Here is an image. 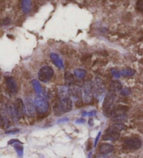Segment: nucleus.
I'll return each mask as SVG.
<instances>
[{"label":"nucleus","mask_w":143,"mask_h":158,"mask_svg":"<svg viewBox=\"0 0 143 158\" xmlns=\"http://www.w3.org/2000/svg\"><path fill=\"white\" fill-rule=\"evenodd\" d=\"M68 120H69V118H61L60 120H59L58 123H62V122H66V121H68Z\"/></svg>","instance_id":"28"},{"label":"nucleus","mask_w":143,"mask_h":158,"mask_svg":"<svg viewBox=\"0 0 143 158\" xmlns=\"http://www.w3.org/2000/svg\"><path fill=\"white\" fill-rule=\"evenodd\" d=\"M85 123V120L83 119V118H80V119H78L76 120V123L78 124H83Z\"/></svg>","instance_id":"27"},{"label":"nucleus","mask_w":143,"mask_h":158,"mask_svg":"<svg viewBox=\"0 0 143 158\" xmlns=\"http://www.w3.org/2000/svg\"><path fill=\"white\" fill-rule=\"evenodd\" d=\"M89 123H90V125H91V126H92V119L89 120Z\"/></svg>","instance_id":"32"},{"label":"nucleus","mask_w":143,"mask_h":158,"mask_svg":"<svg viewBox=\"0 0 143 158\" xmlns=\"http://www.w3.org/2000/svg\"><path fill=\"white\" fill-rule=\"evenodd\" d=\"M95 114H96V111H90V112L87 113V115L89 116L95 115Z\"/></svg>","instance_id":"29"},{"label":"nucleus","mask_w":143,"mask_h":158,"mask_svg":"<svg viewBox=\"0 0 143 158\" xmlns=\"http://www.w3.org/2000/svg\"><path fill=\"white\" fill-rule=\"evenodd\" d=\"M61 103V108L62 112H69L73 109V101L69 97V96L59 98Z\"/></svg>","instance_id":"10"},{"label":"nucleus","mask_w":143,"mask_h":158,"mask_svg":"<svg viewBox=\"0 0 143 158\" xmlns=\"http://www.w3.org/2000/svg\"><path fill=\"white\" fill-rule=\"evenodd\" d=\"M64 80H65V84L69 87H71L72 85H73L75 84V82H76L74 75L71 73V72H70L69 71L65 72Z\"/></svg>","instance_id":"15"},{"label":"nucleus","mask_w":143,"mask_h":158,"mask_svg":"<svg viewBox=\"0 0 143 158\" xmlns=\"http://www.w3.org/2000/svg\"><path fill=\"white\" fill-rule=\"evenodd\" d=\"M136 8L140 12H143V0L138 1L136 4Z\"/></svg>","instance_id":"23"},{"label":"nucleus","mask_w":143,"mask_h":158,"mask_svg":"<svg viewBox=\"0 0 143 158\" xmlns=\"http://www.w3.org/2000/svg\"><path fill=\"white\" fill-rule=\"evenodd\" d=\"M121 75L123 77H130L133 76L135 74V71L131 68H126L120 72Z\"/></svg>","instance_id":"21"},{"label":"nucleus","mask_w":143,"mask_h":158,"mask_svg":"<svg viewBox=\"0 0 143 158\" xmlns=\"http://www.w3.org/2000/svg\"><path fill=\"white\" fill-rule=\"evenodd\" d=\"M92 87L94 96L96 98L101 100L105 90V85L103 80L100 77H96L92 83Z\"/></svg>","instance_id":"3"},{"label":"nucleus","mask_w":143,"mask_h":158,"mask_svg":"<svg viewBox=\"0 0 143 158\" xmlns=\"http://www.w3.org/2000/svg\"><path fill=\"white\" fill-rule=\"evenodd\" d=\"M131 93V91H130L129 89L128 88H124V89H123L122 91H121V94H122V96H128Z\"/></svg>","instance_id":"25"},{"label":"nucleus","mask_w":143,"mask_h":158,"mask_svg":"<svg viewBox=\"0 0 143 158\" xmlns=\"http://www.w3.org/2000/svg\"><path fill=\"white\" fill-rule=\"evenodd\" d=\"M50 58H51L52 62L54 63V64L60 70L64 69V67L63 61L58 54L55 53H51L50 54Z\"/></svg>","instance_id":"12"},{"label":"nucleus","mask_w":143,"mask_h":158,"mask_svg":"<svg viewBox=\"0 0 143 158\" xmlns=\"http://www.w3.org/2000/svg\"><path fill=\"white\" fill-rule=\"evenodd\" d=\"M123 146L129 150H137L142 146V142L137 138H130L124 142Z\"/></svg>","instance_id":"8"},{"label":"nucleus","mask_w":143,"mask_h":158,"mask_svg":"<svg viewBox=\"0 0 143 158\" xmlns=\"http://www.w3.org/2000/svg\"><path fill=\"white\" fill-rule=\"evenodd\" d=\"M100 136H101V132H98V133L97 137H96V138L95 142H94V147H96V145H97L98 142V140H99Z\"/></svg>","instance_id":"26"},{"label":"nucleus","mask_w":143,"mask_h":158,"mask_svg":"<svg viewBox=\"0 0 143 158\" xmlns=\"http://www.w3.org/2000/svg\"><path fill=\"white\" fill-rule=\"evenodd\" d=\"M93 87L92 82L90 80L85 81L82 86V99L85 103H89L93 100Z\"/></svg>","instance_id":"4"},{"label":"nucleus","mask_w":143,"mask_h":158,"mask_svg":"<svg viewBox=\"0 0 143 158\" xmlns=\"http://www.w3.org/2000/svg\"><path fill=\"white\" fill-rule=\"evenodd\" d=\"M86 71L83 69H81V68H78V69H76V71H74V74L75 76L78 79H80V80H82L85 77L86 75Z\"/></svg>","instance_id":"20"},{"label":"nucleus","mask_w":143,"mask_h":158,"mask_svg":"<svg viewBox=\"0 0 143 158\" xmlns=\"http://www.w3.org/2000/svg\"><path fill=\"white\" fill-rule=\"evenodd\" d=\"M122 89V85L118 81H113L110 83V91H113L114 92L120 91Z\"/></svg>","instance_id":"18"},{"label":"nucleus","mask_w":143,"mask_h":158,"mask_svg":"<svg viewBox=\"0 0 143 158\" xmlns=\"http://www.w3.org/2000/svg\"><path fill=\"white\" fill-rule=\"evenodd\" d=\"M96 158H107L106 157H104V156H102V155H101V156H99V157H97Z\"/></svg>","instance_id":"31"},{"label":"nucleus","mask_w":143,"mask_h":158,"mask_svg":"<svg viewBox=\"0 0 143 158\" xmlns=\"http://www.w3.org/2000/svg\"><path fill=\"white\" fill-rule=\"evenodd\" d=\"M114 150L113 145L110 144H103L99 147V152L103 155H107Z\"/></svg>","instance_id":"14"},{"label":"nucleus","mask_w":143,"mask_h":158,"mask_svg":"<svg viewBox=\"0 0 143 158\" xmlns=\"http://www.w3.org/2000/svg\"><path fill=\"white\" fill-rule=\"evenodd\" d=\"M32 2L30 1V0H25V1H22L21 2V6H22V9L24 14H29L31 11L32 8Z\"/></svg>","instance_id":"16"},{"label":"nucleus","mask_w":143,"mask_h":158,"mask_svg":"<svg viewBox=\"0 0 143 158\" xmlns=\"http://www.w3.org/2000/svg\"><path fill=\"white\" fill-rule=\"evenodd\" d=\"M117 98L116 92L113 91H110L107 92L106 96L104 98V101L103 103V108L105 111L107 115L110 116V112L112 109L114 107V103L115 102Z\"/></svg>","instance_id":"2"},{"label":"nucleus","mask_w":143,"mask_h":158,"mask_svg":"<svg viewBox=\"0 0 143 158\" xmlns=\"http://www.w3.org/2000/svg\"><path fill=\"white\" fill-rule=\"evenodd\" d=\"M15 150L17 151V153H18L20 157H23V148L22 146H19V145H15Z\"/></svg>","instance_id":"22"},{"label":"nucleus","mask_w":143,"mask_h":158,"mask_svg":"<svg viewBox=\"0 0 143 158\" xmlns=\"http://www.w3.org/2000/svg\"><path fill=\"white\" fill-rule=\"evenodd\" d=\"M34 105L36 111L39 115H44L49 110V103L43 96H37L34 99Z\"/></svg>","instance_id":"1"},{"label":"nucleus","mask_w":143,"mask_h":158,"mask_svg":"<svg viewBox=\"0 0 143 158\" xmlns=\"http://www.w3.org/2000/svg\"><path fill=\"white\" fill-rule=\"evenodd\" d=\"M126 126L123 123H115L114 125H112L107 129L106 133L108 132H114V133H119L123 129H124Z\"/></svg>","instance_id":"13"},{"label":"nucleus","mask_w":143,"mask_h":158,"mask_svg":"<svg viewBox=\"0 0 143 158\" xmlns=\"http://www.w3.org/2000/svg\"><path fill=\"white\" fill-rule=\"evenodd\" d=\"M11 111L13 115L17 119L23 117L24 113H25V105L20 98H17L15 100L14 106L11 108Z\"/></svg>","instance_id":"7"},{"label":"nucleus","mask_w":143,"mask_h":158,"mask_svg":"<svg viewBox=\"0 0 143 158\" xmlns=\"http://www.w3.org/2000/svg\"><path fill=\"white\" fill-rule=\"evenodd\" d=\"M32 85H33V87H34V91H36V93L37 94H38V96L41 95V94L42 93V92H43V89H42V87H41V85L40 84V83H39V81H37L36 80H33L32 81Z\"/></svg>","instance_id":"19"},{"label":"nucleus","mask_w":143,"mask_h":158,"mask_svg":"<svg viewBox=\"0 0 143 158\" xmlns=\"http://www.w3.org/2000/svg\"><path fill=\"white\" fill-rule=\"evenodd\" d=\"M2 123H3V118H2V116L0 113V126H2Z\"/></svg>","instance_id":"30"},{"label":"nucleus","mask_w":143,"mask_h":158,"mask_svg":"<svg viewBox=\"0 0 143 158\" xmlns=\"http://www.w3.org/2000/svg\"><path fill=\"white\" fill-rule=\"evenodd\" d=\"M69 94L72 101L73 100L76 102L77 106L82 102L81 98H82V89L80 87L76 86V85H72V86L69 87Z\"/></svg>","instance_id":"6"},{"label":"nucleus","mask_w":143,"mask_h":158,"mask_svg":"<svg viewBox=\"0 0 143 158\" xmlns=\"http://www.w3.org/2000/svg\"><path fill=\"white\" fill-rule=\"evenodd\" d=\"M54 75V71L50 66L45 65L41 68L38 72V77L40 82L47 83L52 78Z\"/></svg>","instance_id":"5"},{"label":"nucleus","mask_w":143,"mask_h":158,"mask_svg":"<svg viewBox=\"0 0 143 158\" xmlns=\"http://www.w3.org/2000/svg\"><path fill=\"white\" fill-rule=\"evenodd\" d=\"M25 111L26 114L30 118H34L36 113L34 102L30 98H25Z\"/></svg>","instance_id":"9"},{"label":"nucleus","mask_w":143,"mask_h":158,"mask_svg":"<svg viewBox=\"0 0 143 158\" xmlns=\"http://www.w3.org/2000/svg\"><path fill=\"white\" fill-rule=\"evenodd\" d=\"M6 87L11 93H15L17 92V85L15 80L13 77H8L6 79Z\"/></svg>","instance_id":"11"},{"label":"nucleus","mask_w":143,"mask_h":158,"mask_svg":"<svg viewBox=\"0 0 143 158\" xmlns=\"http://www.w3.org/2000/svg\"><path fill=\"white\" fill-rule=\"evenodd\" d=\"M119 138H120V134L119 133L108 132L105 134V135L103 137V140H104V141H114L117 140Z\"/></svg>","instance_id":"17"},{"label":"nucleus","mask_w":143,"mask_h":158,"mask_svg":"<svg viewBox=\"0 0 143 158\" xmlns=\"http://www.w3.org/2000/svg\"><path fill=\"white\" fill-rule=\"evenodd\" d=\"M111 72H112V74H113V75L116 78H119L121 76L120 72L117 71V69H112Z\"/></svg>","instance_id":"24"}]
</instances>
